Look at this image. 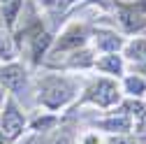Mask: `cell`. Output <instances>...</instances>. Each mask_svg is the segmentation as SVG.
<instances>
[{
	"label": "cell",
	"instance_id": "3957f363",
	"mask_svg": "<svg viewBox=\"0 0 146 144\" xmlns=\"http://www.w3.org/2000/svg\"><path fill=\"white\" fill-rule=\"evenodd\" d=\"M86 100L95 102L100 107H109V105H114L118 100V88H116L114 81H109V79H98L86 91Z\"/></svg>",
	"mask_w": 146,
	"mask_h": 144
},
{
	"label": "cell",
	"instance_id": "30bf717a",
	"mask_svg": "<svg viewBox=\"0 0 146 144\" xmlns=\"http://www.w3.org/2000/svg\"><path fill=\"white\" fill-rule=\"evenodd\" d=\"M102 128L111 130V133H125L127 128H130V121H127L125 116H118V119H109L102 123Z\"/></svg>",
	"mask_w": 146,
	"mask_h": 144
},
{
	"label": "cell",
	"instance_id": "5b68a950",
	"mask_svg": "<svg viewBox=\"0 0 146 144\" xmlns=\"http://www.w3.org/2000/svg\"><path fill=\"white\" fill-rule=\"evenodd\" d=\"M121 23H123V28L125 30H139L141 26H146V16L139 12V9H135V7H125V9H121Z\"/></svg>",
	"mask_w": 146,
	"mask_h": 144
},
{
	"label": "cell",
	"instance_id": "52a82bcc",
	"mask_svg": "<svg viewBox=\"0 0 146 144\" xmlns=\"http://www.w3.org/2000/svg\"><path fill=\"white\" fill-rule=\"evenodd\" d=\"M127 58L135 63H146V40H135L127 44Z\"/></svg>",
	"mask_w": 146,
	"mask_h": 144
},
{
	"label": "cell",
	"instance_id": "9a60e30c",
	"mask_svg": "<svg viewBox=\"0 0 146 144\" xmlns=\"http://www.w3.org/2000/svg\"><path fill=\"white\" fill-rule=\"evenodd\" d=\"M3 142H5V135H3V133H0V144H3Z\"/></svg>",
	"mask_w": 146,
	"mask_h": 144
},
{
	"label": "cell",
	"instance_id": "7c38bea8",
	"mask_svg": "<svg viewBox=\"0 0 146 144\" xmlns=\"http://www.w3.org/2000/svg\"><path fill=\"white\" fill-rule=\"evenodd\" d=\"M16 9H19V0H9V3L3 7V14H5L7 23H12V21H14V16H16Z\"/></svg>",
	"mask_w": 146,
	"mask_h": 144
},
{
	"label": "cell",
	"instance_id": "2e32d148",
	"mask_svg": "<svg viewBox=\"0 0 146 144\" xmlns=\"http://www.w3.org/2000/svg\"><path fill=\"white\" fill-rule=\"evenodd\" d=\"M0 100H3V95H0Z\"/></svg>",
	"mask_w": 146,
	"mask_h": 144
},
{
	"label": "cell",
	"instance_id": "4fadbf2b",
	"mask_svg": "<svg viewBox=\"0 0 146 144\" xmlns=\"http://www.w3.org/2000/svg\"><path fill=\"white\" fill-rule=\"evenodd\" d=\"M125 109H127V114H141V112H144V107H141L139 102H127V105H125Z\"/></svg>",
	"mask_w": 146,
	"mask_h": 144
},
{
	"label": "cell",
	"instance_id": "9c48e42d",
	"mask_svg": "<svg viewBox=\"0 0 146 144\" xmlns=\"http://www.w3.org/2000/svg\"><path fill=\"white\" fill-rule=\"evenodd\" d=\"M98 67L104 70V72H111V75H121V72H123V63H121L118 56H107V58H102V61L98 63Z\"/></svg>",
	"mask_w": 146,
	"mask_h": 144
},
{
	"label": "cell",
	"instance_id": "6da1fadb",
	"mask_svg": "<svg viewBox=\"0 0 146 144\" xmlns=\"http://www.w3.org/2000/svg\"><path fill=\"white\" fill-rule=\"evenodd\" d=\"M72 95H74V86H72L67 79L60 77H49L42 84V93H40V102L51 107V109H58L63 107Z\"/></svg>",
	"mask_w": 146,
	"mask_h": 144
},
{
	"label": "cell",
	"instance_id": "ba28073f",
	"mask_svg": "<svg viewBox=\"0 0 146 144\" xmlns=\"http://www.w3.org/2000/svg\"><path fill=\"white\" fill-rule=\"evenodd\" d=\"M98 47H102V49H107V51H116V49H121V37H116L114 33H98Z\"/></svg>",
	"mask_w": 146,
	"mask_h": 144
},
{
	"label": "cell",
	"instance_id": "7a4b0ae2",
	"mask_svg": "<svg viewBox=\"0 0 146 144\" xmlns=\"http://www.w3.org/2000/svg\"><path fill=\"white\" fill-rule=\"evenodd\" d=\"M0 133L5 135V139H16L23 133V116L12 100H7L3 116H0Z\"/></svg>",
	"mask_w": 146,
	"mask_h": 144
},
{
	"label": "cell",
	"instance_id": "8fae6325",
	"mask_svg": "<svg viewBox=\"0 0 146 144\" xmlns=\"http://www.w3.org/2000/svg\"><path fill=\"white\" fill-rule=\"evenodd\" d=\"M125 88H127V93H132V95H144L146 93V81L139 79V77H127L125 79Z\"/></svg>",
	"mask_w": 146,
	"mask_h": 144
},
{
	"label": "cell",
	"instance_id": "5bb4252c",
	"mask_svg": "<svg viewBox=\"0 0 146 144\" xmlns=\"http://www.w3.org/2000/svg\"><path fill=\"white\" fill-rule=\"evenodd\" d=\"M141 130H146V116H144V123H141Z\"/></svg>",
	"mask_w": 146,
	"mask_h": 144
},
{
	"label": "cell",
	"instance_id": "8992f818",
	"mask_svg": "<svg viewBox=\"0 0 146 144\" xmlns=\"http://www.w3.org/2000/svg\"><path fill=\"white\" fill-rule=\"evenodd\" d=\"M84 40H86V30L81 28V26H72L63 37H60V42H58V51L63 49H74V47H81L84 44Z\"/></svg>",
	"mask_w": 146,
	"mask_h": 144
},
{
	"label": "cell",
	"instance_id": "277c9868",
	"mask_svg": "<svg viewBox=\"0 0 146 144\" xmlns=\"http://www.w3.org/2000/svg\"><path fill=\"white\" fill-rule=\"evenodd\" d=\"M0 81H3L5 88H9V91H21L23 84H26V70L19 67V65L0 67Z\"/></svg>",
	"mask_w": 146,
	"mask_h": 144
}]
</instances>
